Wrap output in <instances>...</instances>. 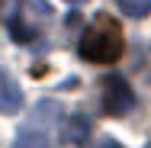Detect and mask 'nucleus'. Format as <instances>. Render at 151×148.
Here are the masks:
<instances>
[{"label": "nucleus", "mask_w": 151, "mask_h": 148, "mask_svg": "<svg viewBox=\"0 0 151 148\" xmlns=\"http://www.w3.org/2000/svg\"><path fill=\"white\" fill-rule=\"evenodd\" d=\"M132 106H135V93L129 87V81L122 74L103 77V110L109 116H125Z\"/></svg>", "instance_id": "obj_2"}, {"label": "nucleus", "mask_w": 151, "mask_h": 148, "mask_svg": "<svg viewBox=\"0 0 151 148\" xmlns=\"http://www.w3.org/2000/svg\"><path fill=\"white\" fill-rule=\"evenodd\" d=\"M116 3H119V10L125 16H135V19L151 13V0H116Z\"/></svg>", "instance_id": "obj_7"}, {"label": "nucleus", "mask_w": 151, "mask_h": 148, "mask_svg": "<svg viewBox=\"0 0 151 148\" xmlns=\"http://www.w3.org/2000/svg\"><path fill=\"white\" fill-rule=\"evenodd\" d=\"M19 110H23V90H19V84L13 81V74L6 68H0V113L16 116Z\"/></svg>", "instance_id": "obj_3"}, {"label": "nucleus", "mask_w": 151, "mask_h": 148, "mask_svg": "<svg viewBox=\"0 0 151 148\" xmlns=\"http://www.w3.org/2000/svg\"><path fill=\"white\" fill-rule=\"evenodd\" d=\"M122 48H125L122 26L113 16L100 13V16H93V23L87 26V32L81 35L77 55L84 61H93V64H109V61H116L122 55Z\"/></svg>", "instance_id": "obj_1"}, {"label": "nucleus", "mask_w": 151, "mask_h": 148, "mask_svg": "<svg viewBox=\"0 0 151 148\" xmlns=\"http://www.w3.org/2000/svg\"><path fill=\"white\" fill-rule=\"evenodd\" d=\"M68 3H84V0H68Z\"/></svg>", "instance_id": "obj_9"}, {"label": "nucleus", "mask_w": 151, "mask_h": 148, "mask_svg": "<svg viewBox=\"0 0 151 148\" xmlns=\"http://www.w3.org/2000/svg\"><path fill=\"white\" fill-rule=\"evenodd\" d=\"M87 135H90V119L74 116L71 122H68V129L61 132V142H84Z\"/></svg>", "instance_id": "obj_6"}, {"label": "nucleus", "mask_w": 151, "mask_h": 148, "mask_svg": "<svg viewBox=\"0 0 151 148\" xmlns=\"http://www.w3.org/2000/svg\"><path fill=\"white\" fill-rule=\"evenodd\" d=\"M10 35L16 39V42H32L35 39V26L32 23H26V16H23V10H16L13 16H10Z\"/></svg>", "instance_id": "obj_5"}, {"label": "nucleus", "mask_w": 151, "mask_h": 148, "mask_svg": "<svg viewBox=\"0 0 151 148\" xmlns=\"http://www.w3.org/2000/svg\"><path fill=\"white\" fill-rule=\"evenodd\" d=\"M13 148H52V139H48L42 129H35V126H26V129L16 135Z\"/></svg>", "instance_id": "obj_4"}, {"label": "nucleus", "mask_w": 151, "mask_h": 148, "mask_svg": "<svg viewBox=\"0 0 151 148\" xmlns=\"http://www.w3.org/2000/svg\"><path fill=\"white\" fill-rule=\"evenodd\" d=\"M90 148H122L119 142H113V139H100L96 145H90Z\"/></svg>", "instance_id": "obj_8"}]
</instances>
